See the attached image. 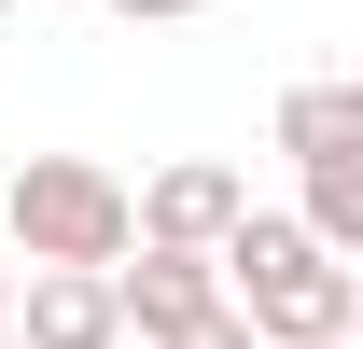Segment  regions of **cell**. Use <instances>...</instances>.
<instances>
[{
  "mask_svg": "<svg viewBox=\"0 0 363 349\" xmlns=\"http://www.w3.org/2000/svg\"><path fill=\"white\" fill-rule=\"evenodd\" d=\"M238 210H252V182H238L224 154H182V168H154V182L126 196V238H182V252H210Z\"/></svg>",
  "mask_w": 363,
  "mask_h": 349,
  "instance_id": "277c9868",
  "label": "cell"
},
{
  "mask_svg": "<svg viewBox=\"0 0 363 349\" xmlns=\"http://www.w3.org/2000/svg\"><path fill=\"white\" fill-rule=\"evenodd\" d=\"M154 349H266V336H252V321H238V307L210 294V307H196V321H182V336H154Z\"/></svg>",
  "mask_w": 363,
  "mask_h": 349,
  "instance_id": "ba28073f",
  "label": "cell"
},
{
  "mask_svg": "<svg viewBox=\"0 0 363 349\" xmlns=\"http://www.w3.org/2000/svg\"><path fill=\"white\" fill-rule=\"evenodd\" d=\"M126 28H182V14H210V0H112Z\"/></svg>",
  "mask_w": 363,
  "mask_h": 349,
  "instance_id": "9c48e42d",
  "label": "cell"
},
{
  "mask_svg": "<svg viewBox=\"0 0 363 349\" xmlns=\"http://www.w3.org/2000/svg\"><path fill=\"white\" fill-rule=\"evenodd\" d=\"M0 238L28 265H112L126 252V182L98 168V154H28V168L0 182Z\"/></svg>",
  "mask_w": 363,
  "mask_h": 349,
  "instance_id": "7a4b0ae2",
  "label": "cell"
},
{
  "mask_svg": "<svg viewBox=\"0 0 363 349\" xmlns=\"http://www.w3.org/2000/svg\"><path fill=\"white\" fill-rule=\"evenodd\" d=\"M294 349H350V336H294Z\"/></svg>",
  "mask_w": 363,
  "mask_h": 349,
  "instance_id": "30bf717a",
  "label": "cell"
},
{
  "mask_svg": "<svg viewBox=\"0 0 363 349\" xmlns=\"http://www.w3.org/2000/svg\"><path fill=\"white\" fill-rule=\"evenodd\" d=\"M210 279H224V307H238L266 349H294V336H350V321H363V265L321 252L294 210H238L224 238H210Z\"/></svg>",
  "mask_w": 363,
  "mask_h": 349,
  "instance_id": "6da1fadb",
  "label": "cell"
},
{
  "mask_svg": "<svg viewBox=\"0 0 363 349\" xmlns=\"http://www.w3.org/2000/svg\"><path fill=\"white\" fill-rule=\"evenodd\" d=\"M279 154L308 168V154H363V84H294L279 98Z\"/></svg>",
  "mask_w": 363,
  "mask_h": 349,
  "instance_id": "8992f818",
  "label": "cell"
},
{
  "mask_svg": "<svg viewBox=\"0 0 363 349\" xmlns=\"http://www.w3.org/2000/svg\"><path fill=\"white\" fill-rule=\"evenodd\" d=\"M210 294H224V279H210V252H182V238H126V252H112V321H126L140 349L182 336Z\"/></svg>",
  "mask_w": 363,
  "mask_h": 349,
  "instance_id": "3957f363",
  "label": "cell"
},
{
  "mask_svg": "<svg viewBox=\"0 0 363 349\" xmlns=\"http://www.w3.org/2000/svg\"><path fill=\"white\" fill-rule=\"evenodd\" d=\"M321 252H363V154H308V210H294Z\"/></svg>",
  "mask_w": 363,
  "mask_h": 349,
  "instance_id": "52a82bcc",
  "label": "cell"
},
{
  "mask_svg": "<svg viewBox=\"0 0 363 349\" xmlns=\"http://www.w3.org/2000/svg\"><path fill=\"white\" fill-rule=\"evenodd\" d=\"M0 14H28V0H0Z\"/></svg>",
  "mask_w": 363,
  "mask_h": 349,
  "instance_id": "8fae6325",
  "label": "cell"
},
{
  "mask_svg": "<svg viewBox=\"0 0 363 349\" xmlns=\"http://www.w3.org/2000/svg\"><path fill=\"white\" fill-rule=\"evenodd\" d=\"M14 349H126L112 265H28L14 279Z\"/></svg>",
  "mask_w": 363,
  "mask_h": 349,
  "instance_id": "5b68a950",
  "label": "cell"
}]
</instances>
